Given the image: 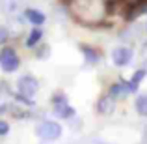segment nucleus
<instances>
[{
  "label": "nucleus",
  "instance_id": "4",
  "mask_svg": "<svg viewBox=\"0 0 147 144\" xmlns=\"http://www.w3.org/2000/svg\"><path fill=\"white\" fill-rule=\"evenodd\" d=\"M130 58H132V51L129 47H117L112 53V60H114L115 66H127L130 62Z\"/></svg>",
  "mask_w": 147,
  "mask_h": 144
},
{
  "label": "nucleus",
  "instance_id": "5",
  "mask_svg": "<svg viewBox=\"0 0 147 144\" xmlns=\"http://www.w3.org/2000/svg\"><path fill=\"white\" fill-rule=\"evenodd\" d=\"M54 114H56L58 118H71V116L75 114V111H73V107L67 103V99H65V101L54 103Z\"/></svg>",
  "mask_w": 147,
  "mask_h": 144
},
{
  "label": "nucleus",
  "instance_id": "14",
  "mask_svg": "<svg viewBox=\"0 0 147 144\" xmlns=\"http://www.w3.org/2000/svg\"><path fill=\"white\" fill-rule=\"evenodd\" d=\"M7 131H9V124L4 122V120H0V135H6Z\"/></svg>",
  "mask_w": 147,
  "mask_h": 144
},
{
  "label": "nucleus",
  "instance_id": "2",
  "mask_svg": "<svg viewBox=\"0 0 147 144\" xmlns=\"http://www.w3.org/2000/svg\"><path fill=\"white\" fill-rule=\"evenodd\" d=\"M37 135L43 141H56L61 135V126L56 122H43L39 127H37Z\"/></svg>",
  "mask_w": 147,
  "mask_h": 144
},
{
  "label": "nucleus",
  "instance_id": "12",
  "mask_svg": "<svg viewBox=\"0 0 147 144\" xmlns=\"http://www.w3.org/2000/svg\"><path fill=\"white\" fill-rule=\"evenodd\" d=\"M127 90H129V88H127L125 84H114V86H110V94H108V96H112V97H119V96L125 94Z\"/></svg>",
  "mask_w": 147,
  "mask_h": 144
},
{
  "label": "nucleus",
  "instance_id": "11",
  "mask_svg": "<svg viewBox=\"0 0 147 144\" xmlns=\"http://www.w3.org/2000/svg\"><path fill=\"white\" fill-rule=\"evenodd\" d=\"M136 111L142 116H147V96H140L136 99Z\"/></svg>",
  "mask_w": 147,
  "mask_h": 144
},
{
  "label": "nucleus",
  "instance_id": "3",
  "mask_svg": "<svg viewBox=\"0 0 147 144\" xmlns=\"http://www.w3.org/2000/svg\"><path fill=\"white\" fill-rule=\"evenodd\" d=\"M17 88H19V94L26 96V97H34V94H36L37 90H39V83H37L34 77H21L17 83Z\"/></svg>",
  "mask_w": 147,
  "mask_h": 144
},
{
  "label": "nucleus",
  "instance_id": "1",
  "mask_svg": "<svg viewBox=\"0 0 147 144\" xmlns=\"http://www.w3.org/2000/svg\"><path fill=\"white\" fill-rule=\"evenodd\" d=\"M19 66H21V60H19L13 47H4L0 51V68H2V71L13 73L19 69Z\"/></svg>",
  "mask_w": 147,
  "mask_h": 144
},
{
  "label": "nucleus",
  "instance_id": "6",
  "mask_svg": "<svg viewBox=\"0 0 147 144\" xmlns=\"http://www.w3.org/2000/svg\"><path fill=\"white\" fill-rule=\"evenodd\" d=\"M97 111L100 114H110L114 111V97L112 96H104L97 101Z\"/></svg>",
  "mask_w": 147,
  "mask_h": 144
},
{
  "label": "nucleus",
  "instance_id": "7",
  "mask_svg": "<svg viewBox=\"0 0 147 144\" xmlns=\"http://www.w3.org/2000/svg\"><path fill=\"white\" fill-rule=\"evenodd\" d=\"M24 17L28 19L30 23H32V25H43L45 23V15L41 13V11H37V10H34V8H28V10L24 11Z\"/></svg>",
  "mask_w": 147,
  "mask_h": 144
},
{
  "label": "nucleus",
  "instance_id": "9",
  "mask_svg": "<svg viewBox=\"0 0 147 144\" xmlns=\"http://www.w3.org/2000/svg\"><path fill=\"white\" fill-rule=\"evenodd\" d=\"M41 36H43V32H41L39 28H34L32 32L28 34V38H26V47H34V45L41 40Z\"/></svg>",
  "mask_w": 147,
  "mask_h": 144
},
{
  "label": "nucleus",
  "instance_id": "13",
  "mask_svg": "<svg viewBox=\"0 0 147 144\" xmlns=\"http://www.w3.org/2000/svg\"><path fill=\"white\" fill-rule=\"evenodd\" d=\"M6 40H7V30L4 26H0V47L6 43Z\"/></svg>",
  "mask_w": 147,
  "mask_h": 144
},
{
  "label": "nucleus",
  "instance_id": "8",
  "mask_svg": "<svg viewBox=\"0 0 147 144\" xmlns=\"http://www.w3.org/2000/svg\"><path fill=\"white\" fill-rule=\"evenodd\" d=\"M144 77H145V69H138L136 73L132 75V79H130V83L127 84V88H129L130 92H134V90H138V84L144 81Z\"/></svg>",
  "mask_w": 147,
  "mask_h": 144
},
{
  "label": "nucleus",
  "instance_id": "10",
  "mask_svg": "<svg viewBox=\"0 0 147 144\" xmlns=\"http://www.w3.org/2000/svg\"><path fill=\"white\" fill-rule=\"evenodd\" d=\"M82 53L86 54V60L90 62V64L97 62V60H99V56H100V54H99L93 47H88V45H82Z\"/></svg>",
  "mask_w": 147,
  "mask_h": 144
},
{
  "label": "nucleus",
  "instance_id": "15",
  "mask_svg": "<svg viewBox=\"0 0 147 144\" xmlns=\"http://www.w3.org/2000/svg\"><path fill=\"white\" fill-rule=\"evenodd\" d=\"M7 111V105H0V114H2V112H6Z\"/></svg>",
  "mask_w": 147,
  "mask_h": 144
}]
</instances>
